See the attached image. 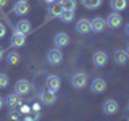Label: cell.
I'll return each instance as SVG.
<instances>
[{"label": "cell", "mask_w": 129, "mask_h": 121, "mask_svg": "<svg viewBox=\"0 0 129 121\" xmlns=\"http://www.w3.org/2000/svg\"><path fill=\"white\" fill-rule=\"evenodd\" d=\"M44 2H45V3H48V5H50V3H53V2H56V0H44Z\"/></svg>", "instance_id": "4dcf8cb0"}, {"label": "cell", "mask_w": 129, "mask_h": 121, "mask_svg": "<svg viewBox=\"0 0 129 121\" xmlns=\"http://www.w3.org/2000/svg\"><path fill=\"white\" fill-rule=\"evenodd\" d=\"M10 118H11V119H15V121H18V119H19V113L11 111V113H10Z\"/></svg>", "instance_id": "484cf974"}, {"label": "cell", "mask_w": 129, "mask_h": 121, "mask_svg": "<svg viewBox=\"0 0 129 121\" xmlns=\"http://www.w3.org/2000/svg\"><path fill=\"white\" fill-rule=\"evenodd\" d=\"M45 84H47V89L50 92H56L60 89V86H61V81H60V78L56 74H52V76H48V78H47Z\"/></svg>", "instance_id": "5b68a950"}, {"label": "cell", "mask_w": 129, "mask_h": 121, "mask_svg": "<svg viewBox=\"0 0 129 121\" xmlns=\"http://www.w3.org/2000/svg\"><path fill=\"white\" fill-rule=\"evenodd\" d=\"M76 31L79 32V34H87V32H90V21L86 18H81L78 24H76Z\"/></svg>", "instance_id": "5bb4252c"}, {"label": "cell", "mask_w": 129, "mask_h": 121, "mask_svg": "<svg viewBox=\"0 0 129 121\" xmlns=\"http://www.w3.org/2000/svg\"><path fill=\"white\" fill-rule=\"evenodd\" d=\"M15 90H16V94H18V95L29 94V92H31V82H29V81H26V79L18 81L16 86H15Z\"/></svg>", "instance_id": "52a82bcc"}, {"label": "cell", "mask_w": 129, "mask_h": 121, "mask_svg": "<svg viewBox=\"0 0 129 121\" xmlns=\"http://www.w3.org/2000/svg\"><path fill=\"white\" fill-rule=\"evenodd\" d=\"M110 5H111V8H113V11L119 13V11L126 10V7H127V0H110Z\"/></svg>", "instance_id": "ac0fdd59"}, {"label": "cell", "mask_w": 129, "mask_h": 121, "mask_svg": "<svg viewBox=\"0 0 129 121\" xmlns=\"http://www.w3.org/2000/svg\"><path fill=\"white\" fill-rule=\"evenodd\" d=\"M53 42H55V47L56 48H63V47L70 45L71 39H70V36H68L66 32H58V34H55Z\"/></svg>", "instance_id": "277c9868"}, {"label": "cell", "mask_w": 129, "mask_h": 121, "mask_svg": "<svg viewBox=\"0 0 129 121\" xmlns=\"http://www.w3.org/2000/svg\"><path fill=\"white\" fill-rule=\"evenodd\" d=\"M8 3V0H0V7H5Z\"/></svg>", "instance_id": "f1b7e54d"}, {"label": "cell", "mask_w": 129, "mask_h": 121, "mask_svg": "<svg viewBox=\"0 0 129 121\" xmlns=\"http://www.w3.org/2000/svg\"><path fill=\"white\" fill-rule=\"evenodd\" d=\"M118 103H116V100L113 99H108L107 102L103 103V113L105 115H115L116 111H118Z\"/></svg>", "instance_id": "30bf717a"}, {"label": "cell", "mask_w": 129, "mask_h": 121, "mask_svg": "<svg viewBox=\"0 0 129 121\" xmlns=\"http://www.w3.org/2000/svg\"><path fill=\"white\" fill-rule=\"evenodd\" d=\"M2 56H3V48H0V60H2Z\"/></svg>", "instance_id": "d6a6232c"}, {"label": "cell", "mask_w": 129, "mask_h": 121, "mask_svg": "<svg viewBox=\"0 0 129 121\" xmlns=\"http://www.w3.org/2000/svg\"><path fill=\"white\" fill-rule=\"evenodd\" d=\"M60 3H61L63 10H70V11H74L76 7H78V2H76V0H61Z\"/></svg>", "instance_id": "7402d4cb"}, {"label": "cell", "mask_w": 129, "mask_h": 121, "mask_svg": "<svg viewBox=\"0 0 129 121\" xmlns=\"http://www.w3.org/2000/svg\"><path fill=\"white\" fill-rule=\"evenodd\" d=\"M16 32H21V34H29L31 32V23L27 21V19H19L18 23H16Z\"/></svg>", "instance_id": "9a60e30c"}, {"label": "cell", "mask_w": 129, "mask_h": 121, "mask_svg": "<svg viewBox=\"0 0 129 121\" xmlns=\"http://www.w3.org/2000/svg\"><path fill=\"white\" fill-rule=\"evenodd\" d=\"M61 60H63V53L60 52V48H52V50H48V53H47V62L50 63V65H60L61 63Z\"/></svg>", "instance_id": "3957f363"}, {"label": "cell", "mask_w": 129, "mask_h": 121, "mask_svg": "<svg viewBox=\"0 0 129 121\" xmlns=\"http://www.w3.org/2000/svg\"><path fill=\"white\" fill-rule=\"evenodd\" d=\"M7 63L8 65H18L19 63V53L18 52H10L7 56Z\"/></svg>", "instance_id": "603a6c76"}, {"label": "cell", "mask_w": 129, "mask_h": 121, "mask_svg": "<svg viewBox=\"0 0 129 121\" xmlns=\"http://www.w3.org/2000/svg\"><path fill=\"white\" fill-rule=\"evenodd\" d=\"M127 60H129V55H127V52L126 50H116L115 52V62L116 65H126L127 63Z\"/></svg>", "instance_id": "e0dca14e"}, {"label": "cell", "mask_w": 129, "mask_h": 121, "mask_svg": "<svg viewBox=\"0 0 129 121\" xmlns=\"http://www.w3.org/2000/svg\"><path fill=\"white\" fill-rule=\"evenodd\" d=\"M32 110H34V111H40V105H39V103H34V107H32Z\"/></svg>", "instance_id": "83f0119b"}, {"label": "cell", "mask_w": 129, "mask_h": 121, "mask_svg": "<svg viewBox=\"0 0 129 121\" xmlns=\"http://www.w3.org/2000/svg\"><path fill=\"white\" fill-rule=\"evenodd\" d=\"M87 82H89V78H87L86 73H82V71L74 73L73 78H71V84H73V87H76V89H84L87 86Z\"/></svg>", "instance_id": "6da1fadb"}, {"label": "cell", "mask_w": 129, "mask_h": 121, "mask_svg": "<svg viewBox=\"0 0 129 121\" xmlns=\"http://www.w3.org/2000/svg\"><path fill=\"white\" fill-rule=\"evenodd\" d=\"M61 11H63V7L60 2H53V3L48 5V16L50 18H58L61 15Z\"/></svg>", "instance_id": "4fadbf2b"}, {"label": "cell", "mask_w": 129, "mask_h": 121, "mask_svg": "<svg viewBox=\"0 0 129 121\" xmlns=\"http://www.w3.org/2000/svg\"><path fill=\"white\" fill-rule=\"evenodd\" d=\"M24 42H26V36L21 34V32H15L13 36H11V47H23Z\"/></svg>", "instance_id": "2e32d148"}, {"label": "cell", "mask_w": 129, "mask_h": 121, "mask_svg": "<svg viewBox=\"0 0 129 121\" xmlns=\"http://www.w3.org/2000/svg\"><path fill=\"white\" fill-rule=\"evenodd\" d=\"M2 107H3V99L0 97V110H2Z\"/></svg>", "instance_id": "1f68e13d"}, {"label": "cell", "mask_w": 129, "mask_h": 121, "mask_svg": "<svg viewBox=\"0 0 129 121\" xmlns=\"http://www.w3.org/2000/svg\"><path fill=\"white\" fill-rule=\"evenodd\" d=\"M39 97H40V102H42L44 105H53L55 102H56V95H55V92H50L47 89V90H42L39 94Z\"/></svg>", "instance_id": "8992f818"}, {"label": "cell", "mask_w": 129, "mask_h": 121, "mask_svg": "<svg viewBox=\"0 0 129 121\" xmlns=\"http://www.w3.org/2000/svg\"><path fill=\"white\" fill-rule=\"evenodd\" d=\"M105 26H107V23L100 16H97V18H94L90 21V31H94V32H102L105 29Z\"/></svg>", "instance_id": "8fae6325"}, {"label": "cell", "mask_w": 129, "mask_h": 121, "mask_svg": "<svg viewBox=\"0 0 129 121\" xmlns=\"http://www.w3.org/2000/svg\"><path fill=\"white\" fill-rule=\"evenodd\" d=\"M92 62H94L95 66H105L108 62V55L105 52H95L94 56H92Z\"/></svg>", "instance_id": "7c38bea8"}, {"label": "cell", "mask_w": 129, "mask_h": 121, "mask_svg": "<svg viewBox=\"0 0 129 121\" xmlns=\"http://www.w3.org/2000/svg\"><path fill=\"white\" fill-rule=\"evenodd\" d=\"M5 34H7V27H5V24L0 21V39L5 37Z\"/></svg>", "instance_id": "d4e9b609"}, {"label": "cell", "mask_w": 129, "mask_h": 121, "mask_svg": "<svg viewBox=\"0 0 129 121\" xmlns=\"http://www.w3.org/2000/svg\"><path fill=\"white\" fill-rule=\"evenodd\" d=\"M107 26H110V27H119L121 26V23H123V18H121V15L119 13H116V11H113V13L108 15V18H107Z\"/></svg>", "instance_id": "ba28073f"}, {"label": "cell", "mask_w": 129, "mask_h": 121, "mask_svg": "<svg viewBox=\"0 0 129 121\" xmlns=\"http://www.w3.org/2000/svg\"><path fill=\"white\" fill-rule=\"evenodd\" d=\"M29 10H31V7H29V2H27V0H18V2L15 3V7H13V13L19 15V16L27 15Z\"/></svg>", "instance_id": "7a4b0ae2"}, {"label": "cell", "mask_w": 129, "mask_h": 121, "mask_svg": "<svg viewBox=\"0 0 129 121\" xmlns=\"http://www.w3.org/2000/svg\"><path fill=\"white\" fill-rule=\"evenodd\" d=\"M31 108L27 107V105H21V113H29Z\"/></svg>", "instance_id": "4316f807"}, {"label": "cell", "mask_w": 129, "mask_h": 121, "mask_svg": "<svg viewBox=\"0 0 129 121\" xmlns=\"http://www.w3.org/2000/svg\"><path fill=\"white\" fill-rule=\"evenodd\" d=\"M7 103L10 105L11 108H15V107H18V105H21V99H19V95L18 94H10L7 97Z\"/></svg>", "instance_id": "ffe728a7"}, {"label": "cell", "mask_w": 129, "mask_h": 121, "mask_svg": "<svg viewBox=\"0 0 129 121\" xmlns=\"http://www.w3.org/2000/svg\"><path fill=\"white\" fill-rule=\"evenodd\" d=\"M23 121H34V118H31V116H26V118H24Z\"/></svg>", "instance_id": "f546056e"}, {"label": "cell", "mask_w": 129, "mask_h": 121, "mask_svg": "<svg viewBox=\"0 0 129 121\" xmlns=\"http://www.w3.org/2000/svg\"><path fill=\"white\" fill-rule=\"evenodd\" d=\"M90 89H92V92H94V94H102V92L107 90V82H105L103 79L97 78V79L92 81V86H90Z\"/></svg>", "instance_id": "9c48e42d"}, {"label": "cell", "mask_w": 129, "mask_h": 121, "mask_svg": "<svg viewBox=\"0 0 129 121\" xmlns=\"http://www.w3.org/2000/svg\"><path fill=\"white\" fill-rule=\"evenodd\" d=\"M103 0H82V5L87 10H97L99 7H102Z\"/></svg>", "instance_id": "d6986e66"}, {"label": "cell", "mask_w": 129, "mask_h": 121, "mask_svg": "<svg viewBox=\"0 0 129 121\" xmlns=\"http://www.w3.org/2000/svg\"><path fill=\"white\" fill-rule=\"evenodd\" d=\"M60 19H61L63 23H71L73 19H74V11H70V10H63L61 15L58 16Z\"/></svg>", "instance_id": "44dd1931"}, {"label": "cell", "mask_w": 129, "mask_h": 121, "mask_svg": "<svg viewBox=\"0 0 129 121\" xmlns=\"http://www.w3.org/2000/svg\"><path fill=\"white\" fill-rule=\"evenodd\" d=\"M7 86H8V76L5 73H0V89H3Z\"/></svg>", "instance_id": "cb8c5ba5"}]
</instances>
